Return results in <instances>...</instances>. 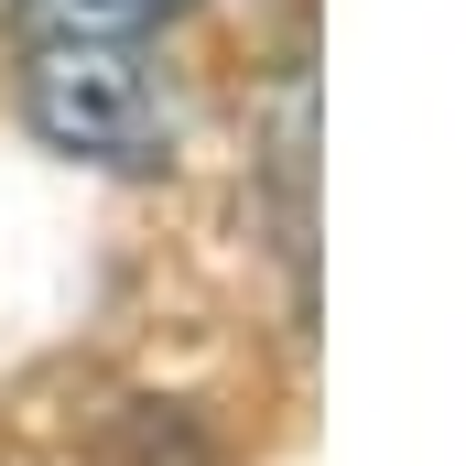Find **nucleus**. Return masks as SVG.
Listing matches in <instances>:
<instances>
[{
	"mask_svg": "<svg viewBox=\"0 0 466 466\" xmlns=\"http://www.w3.org/2000/svg\"><path fill=\"white\" fill-rule=\"evenodd\" d=\"M22 119L44 152L87 174H152L174 152V98L152 76V44L76 33V22H22Z\"/></svg>",
	"mask_w": 466,
	"mask_h": 466,
	"instance_id": "1",
	"label": "nucleus"
},
{
	"mask_svg": "<svg viewBox=\"0 0 466 466\" xmlns=\"http://www.w3.org/2000/svg\"><path fill=\"white\" fill-rule=\"evenodd\" d=\"M196 0H22V22H76V33H130V44H152Z\"/></svg>",
	"mask_w": 466,
	"mask_h": 466,
	"instance_id": "2",
	"label": "nucleus"
}]
</instances>
